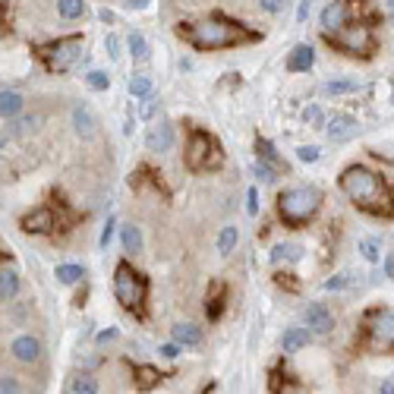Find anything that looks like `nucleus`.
Wrapping results in <instances>:
<instances>
[{"mask_svg": "<svg viewBox=\"0 0 394 394\" xmlns=\"http://www.w3.org/2000/svg\"><path fill=\"white\" fill-rule=\"evenodd\" d=\"M177 35L183 41H190L196 51H221V48H240L249 41H259L262 35L255 29L243 26L237 20H227L221 13H211L199 22H180Z\"/></svg>", "mask_w": 394, "mask_h": 394, "instance_id": "obj_1", "label": "nucleus"}, {"mask_svg": "<svg viewBox=\"0 0 394 394\" xmlns=\"http://www.w3.org/2000/svg\"><path fill=\"white\" fill-rule=\"evenodd\" d=\"M337 186L341 192L356 205L360 211L366 215H375V218H391L394 215V196L388 190V183L379 177L375 171L363 164H350L347 171L337 177Z\"/></svg>", "mask_w": 394, "mask_h": 394, "instance_id": "obj_2", "label": "nucleus"}, {"mask_svg": "<svg viewBox=\"0 0 394 394\" xmlns=\"http://www.w3.org/2000/svg\"><path fill=\"white\" fill-rule=\"evenodd\" d=\"M318 205H322V192L316 186H290L278 196V215L287 227H300L316 218Z\"/></svg>", "mask_w": 394, "mask_h": 394, "instance_id": "obj_3", "label": "nucleus"}, {"mask_svg": "<svg viewBox=\"0 0 394 394\" xmlns=\"http://www.w3.org/2000/svg\"><path fill=\"white\" fill-rule=\"evenodd\" d=\"M146 293H148V278L142 272H136L129 262H120L114 268V297L123 309L142 316V306H146Z\"/></svg>", "mask_w": 394, "mask_h": 394, "instance_id": "obj_4", "label": "nucleus"}, {"mask_svg": "<svg viewBox=\"0 0 394 394\" xmlns=\"http://www.w3.org/2000/svg\"><path fill=\"white\" fill-rule=\"evenodd\" d=\"M325 41L350 57H372L375 51V32L369 22H347L337 32H325Z\"/></svg>", "mask_w": 394, "mask_h": 394, "instance_id": "obj_5", "label": "nucleus"}, {"mask_svg": "<svg viewBox=\"0 0 394 394\" xmlns=\"http://www.w3.org/2000/svg\"><path fill=\"white\" fill-rule=\"evenodd\" d=\"M363 344L372 353H388L394 350V312L379 306L363 316Z\"/></svg>", "mask_w": 394, "mask_h": 394, "instance_id": "obj_6", "label": "nucleus"}, {"mask_svg": "<svg viewBox=\"0 0 394 394\" xmlns=\"http://www.w3.org/2000/svg\"><path fill=\"white\" fill-rule=\"evenodd\" d=\"M221 164H224V152L215 136L205 133V129H192L190 146H186V167L202 174V171H218Z\"/></svg>", "mask_w": 394, "mask_h": 394, "instance_id": "obj_7", "label": "nucleus"}, {"mask_svg": "<svg viewBox=\"0 0 394 394\" xmlns=\"http://www.w3.org/2000/svg\"><path fill=\"white\" fill-rule=\"evenodd\" d=\"M83 48H85V38L83 35H66V38H57V41H48V45L38 48V57L45 60V66L51 73H66L76 66V60L83 57Z\"/></svg>", "mask_w": 394, "mask_h": 394, "instance_id": "obj_8", "label": "nucleus"}, {"mask_svg": "<svg viewBox=\"0 0 394 394\" xmlns=\"http://www.w3.org/2000/svg\"><path fill=\"white\" fill-rule=\"evenodd\" d=\"M353 0H331L328 7L322 10V29L325 32H337V29H344L350 22V16H353Z\"/></svg>", "mask_w": 394, "mask_h": 394, "instance_id": "obj_9", "label": "nucleus"}, {"mask_svg": "<svg viewBox=\"0 0 394 394\" xmlns=\"http://www.w3.org/2000/svg\"><path fill=\"white\" fill-rule=\"evenodd\" d=\"M322 129H325V136H328L331 142H350L356 133H360V123H356L350 114H335V117L325 120Z\"/></svg>", "mask_w": 394, "mask_h": 394, "instance_id": "obj_10", "label": "nucleus"}, {"mask_svg": "<svg viewBox=\"0 0 394 394\" xmlns=\"http://www.w3.org/2000/svg\"><path fill=\"white\" fill-rule=\"evenodd\" d=\"M303 322L312 335H328V331L335 328V312H331L325 303H309L303 312Z\"/></svg>", "mask_w": 394, "mask_h": 394, "instance_id": "obj_11", "label": "nucleus"}, {"mask_svg": "<svg viewBox=\"0 0 394 394\" xmlns=\"http://www.w3.org/2000/svg\"><path fill=\"white\" fill-rule=\"evenodd\" d=\"M54 227H57V218H54V209H48V205H41V209L29 211L22 218V230L26 234H51Z\"/></svg>", "mask_w": 394, "mask_h": 394, "instance_id": "obj_12", "label": "nucleus"}, {"mask_svg": "<svg viewBox=\"0 0 394 394\" xmlns=\"http://www.w3.org/2000/svg\"><path fill=\"white\" fill-rule=\"evenodd\" d=\"M10 353H13V360H20V363H35L41 356V341L32 335H20L13 344H10Z\"/></svg>", "mask_w": 394, "mask_h": 394, "instance_id": "obj_13", "label": "nucleus"}, {"mask_svg": "<svg viewBox=\"0 0 394 394\" xmlns=\"http://www.w3.org/2000/svg\"><path fill=\"white\" fill-rule=\"evenodd\" d=\"M73 127H76V133L83 136V139H92V136L98 133L95 111H92L89 104H76V108H73Z\"/></svg>", "mask_w": 394, "mask_h": 394, "instance_id": "obj_14", "label": "nucleus"}, {"mask_svg": "<svg viewBox=\"0 0 394 394\" xmlns=\"http://www.w3.org/2000/svg\"><path fill=\"white\" fill-rule=\"evenodd\" d=\"M146 146H148V152H167L174 146V127L171 123H155L146 133Z\"/></svg>", "mask_w": 394, "mask_h": 394, "instance_id": "obj_15", "label": "nucleus"}, {"mask_svg": "<svg viewBox=\"0 0 394 394\" xmlns=\"http://www.w3.org/2000/svg\"><path fill=\"white\" fill-rule=\"evenodd\" d=\"M312 64H316V51H312V45H297L290 51V57H287V70L290 73H309Z\"/></svg>", "mask_w": 394, "mask_h": 394, "instance_id": "obj_16", "label": "nucleus"}, {"mask_svg": "<svg viewBox=\"0 0 394 394\" xmlns=\"http://www.w3.org/2000/svg\"><path fill=\"white\" fill-rule=\"evenodd\" d=\"M171 331H174V341H177L180 347H199V344H202V328L192 322H180V325H174Z\"/></svg>", "mask_w": 394, "mask_h": 394, "instance_id": "obj_17", "label": "nucleus"}, {"mask_svg": "<svg viewBox=\"0 0 394 394\" xmlns=\"http://www.w3.org/2000/svg\"><path fill=\"white\" fill-rule=\"evenodd\" d=\"M309 341H312L309 328H287L284 337H281V347H284V353H297V350L309 347Z\"/></svg>", "mask_w": 394, "mask_h": 394, "instance_id": "obj_18", "label": "nucleus"}, {"mask_svg": "<svg viewBox=\"0 0 394 394\" xmlns=\"http://www.w3.org/2000/svg\"><path fill=\"white\" fill-rule=\"evenodd\" d=\"M224 300H227V287H224V284H215V287H211V293L205 297V316H209L211 322H215V318H221Z\"/></svg>", "mask_w": 394, "mask_h": 394, "instance_id": "obj_19", "label": "nucleus"}, {"mask_svg": "<svg viewBox=\"0 0 394 394\" xmlns=\"http://www.w3.org/2000/svg\"><path fill=\"white\" fill-rule=\"evenodd\" d=\"M22 95L20 92H13V89H3L0 92V114H3V120H13L16 114L22 111Z\"/></svg>", "mask_w": 394, "mask_h": 394, "instance_id": "obj_20", "label": "nucleus"}, {"mask_svg": "<svg viewBox=\"0 0 394 394\" xmlns=\"http://www.w3.org/2000/svg\"><path fill=\"white\" fill-rule=\"evenodd\" d=\"M120 243H123V253L129 255H139L142 253V230L136 227V224H127V227H120Z\"/></svg>", "mask_w": 394, "mask_h": 394, "instance_id": "obj_21", "label": "nucleus"}, {"mask_svg": "<svg viewBox=\"0 0 394 394\" xmlns=\"http://www.w3.org/2000/svg\"><path fill=\"white\" fill-rule=\"evenodd\" d=\"M300 259H303V246H300V243H278V246L272 249L274 265H281V262H300Z\"/></svg>", "mask_w": 394, "mask_h": 394, "instance_id": "obj_22", "label": "nucleus"}, {"mask_svg": "<svg viewBox=\"0 0 394 394\" xmlns=\"http://www.w3.org/2000/svg\"><path fill=\"white\" fill-rule=\"evenodd\" d=\"M16 293H20V274H16L13 268H3V272H0V297H3V303H7V300H13Z\"/></svg>", "mask_w": 394, "mask_h": 394, "instance_id": "obj_23", "label": "nucleus"}, {"mask_svg": "<svg viewBox=\"0 0 394 394\" xmlns=\"http://www.w3.org/2000/svg\"><path fill=\"white\" fill-rule=\"evenodd\" d=\"M255 155H259V158H262V161H268V164H274V167H278V171H281V174H284V171H287V164H284V158H281V155H278V152H274V146H272V142H268V139H255Z\"/></svg>", "mask_w": 394, "mask_h": 394, "instance_id": "obj_24", "label": "nucleus"}, {"mask_svg": "<svg viewBox=\"0 0 394 394\" xmlns=\"http://www.w3.org/2000/svg\"><path fill=\"white\" fill-rule=\"evenodd\" d=\"M363 83L360 79H331V83L322 85L325 95H350V92H360Z\"/></svg>", "mask_w": 394, "mask_h": 394, "instance_id": "obj_25", "label": "nucleus"}, {"mask_svg": "<svg viewBox=\"0 0 394 394\" xmlns=\"http://www.w3.org/2000/svg\"><path fill=\"white\" fill-rule=\"evenodd\" d=\"M133 375H136V385H139L142 391H148V388H155L161 379H164V375H161L155 366H136V369H133Z\"/></svg>", "mask_w": 394, "mask_h": 394, "instance_id": "obj_26", "label": "nucleus"}, {"mask_svg": "<svg viewBox=\"0 0 394 394\" xmlns=\"http://www.w3.org/2000/svg\"><path fill=\"white\" fill-rule=\"evenodd\" d=\"M237 240H240V230H237L234 224H230V227H224L221 237H218V253L230 255V253H234V246H237Z\"/></svg>", "mask_w": 394, "mask_h": 394, "instance_id": "obj_27", "label": "nucleus"}, {"mask_svg": "<svg viewBox=\"0 0 394 394\" xmlns=\"http://www.w3.org/2000/svg\"><path fill=\"white\" fill-rule=\"evenodd\" d=\"M127 48H129V54H133L136 60H148V41H146V35L142 32H129Z\"/></svg>", "mask_w": 394, "mask_h": 394, "instance_id": "obj_28", "label": "nucleus"}, {"mask_svg": "<svg viewBox=\"0 0 394 394\" xmlns=\"http://www.w3.org/2000/svg\"><path fill=\"white\" fill-rule=\"evenodd\" d=\"M70 394H98V381L92 379V375H73Z\"/></svg>", "mask_w": 394, "mask_h": 394, "instance_id": "obj_29", "label": "nucleus"}, {"mask_svg": "<svg viewBox=\"0 0 394 394\" xmlns=\"http://www.w3.org/2000/svg\"><path fill=\"white\" fill-rule=\"evenodd\" d=\"M57 13L64 20H79L85 13V0H57Z\"/></svg>", "mask_w": 394, "mask_h": 394, "instance_id": "obj_30", "label": "nucleus"}, {"mask_svg": "<svg viewBox=\"0 0 394 394\" xmlns=\"http://www.w3.org/2000/svg\"><path fill=\"white\" fill-rule=\"evenodd\" d=\"M57 281L60 284H76V281L85 278V268L83 265H57Z\"/></svg>", "mask_w": 394, "mask_h": 394, "instance_id": "obj_31", "label": "nucleus"}, {"mask_svg": "<svg viewBox=\"0 0 394 394\" xmlns=\"http://www.w3.org/2000/svg\"><path fill=\"white\" fill-rule=\"evenodd\" d=\"M152 79H148V76H142V73H139V76H133V79H129V95H133V98H148V95H152Z\"/></svg>", "mask_w": 394, "mask_h": 394, "instance_id": "obj_32", "label": "nucleus"}, {"mask_svg": "<svg viewBox=\"0 0 394 394\" xmlns=\"http://www.w3.org/2000/svg\"><path fill=\"white\" fill-rule=\"evenodd\" d=\"M255 177L262 180V183H274V180L281 177V171L274 164H268V161H262V158H255Z\"/></svg>", "mask_w": 394, "mask_h": 394, "instance_id": "obj_33", "label": "nucleus"}, {"mask_svg": "<svg viewBox=\"0 0 394 394\" xmlns=\"http://www.w3.org/2000/svg\"><path fill=\"white\" fill-rule=\"evenodd\" d=\"M85 83H89V89H95V92H108L111 76H108L104 70H92L89 76H85Z\"/></svg>", "mask_w": 394, "mask_h": 394, "instance_id": "obj_34", "label": "nucleus"}, {"mask_svg": "<svg viewBox=\"0 0 394 394\" xmlns=\"http://www.w3.org/2000/svg\"><path fill=\"white\" fill-rule=\"evenodd\" d=\"M297 158L303 161V164H316V161L322 158V148H318V146H300L297 148Z\"/></svg>", "mask_w": 394, "mask_h": 394, "instance_id": "obj_35", "label": "nucleus"}, {"mask_svg": "<svg viewBox=\"0 0 394 394\" xmlns=\"http://www.w3.org/2000/svg\"><path fill=\"white\" fill-rule=\"evenodd\" d=\"M303 120L309 123V127H318V129H322V127H325V114H322V108H318V104H309V108L303 111Z\"/></svg>", "mask_w": 394, "mask_h": 394, "instance_id": "obj_36", "label": "nucleus"}, {"mask_svg": "<svg viewBox=\"0 0 394 394\" xmlns=\"http://www.w3.org/2000/svg\"><path fill=\"white\" fill-rule=\"evenodd\" d=\"M360 253L366 262H379V240H360Z\"/></svg>", "mask_w": 394, "mask_h": 394, "instance_id": "obj_37", "label": "nucleus"}, {"mask_svg": "<svg viewBox=\"0 0 394 394\" xmlns=\"http://www.w3.org/2000/svg\"><path fill=\"white\" fill-rule=\"evenodd\" d=\"M104 51H108V57H111V60H120V54H123V51H120V38H117L114 32H111L108 38H104Z\"/></svg>", "mask_w": 394, "mask_h": 394, "instance_id": "obj_38", "label": "nucleus"}, {"mask_svg": "<svg viewBox=\"0 0 394 394\" xmlns=\"http://www.w3.org/2000/svg\"><path fill=\"white\" fill-rule=\"evenodd\" d=\"M114 227H117V221H114V218H108V224L101 227V240H98V246H101V249L111 246V240H114Z\"/></svg>", "mask_w": 394, "mask_h": 394, "instance_id": "obj_39", "label": "nucleus"}, {"mask_svg": "<svg viewBox=\"0 0 394 394\" xmlns=\"http://www.w3.org/2000/svg\"><path fill=\"white\" fill-rule=\"evenodd\" d=\"M246 211L249 215H259V190L255 186H249V192H246Z\"/></svg>", "mask_w": 394, "mask_h": 394, "instance_id": "obj_40", "label": "nucleus"}, {"mask_svg": "<svg viewBox=\"0 0 394 394\" xmlns=\"http://www.w3.org/2000/svg\"><path fill=\"white\" fill-rule=\"evenodd\" d=\"M158 353L164 356V360H177L180 356V344L174 341V344H164V347H158Z\"/></svg>", "mask_w": 394, "mask_h": 394, "instance_id": "obj_41", "label": "nucleus"}, {"mask_svg": "<svg viewBox=\"0 0 394 394\" xmlns=\"http://www.w3.org/2000/svg\"><path fill=\"white\" fill-rule=\"evenodd\" d=\"M341 287H347V274H335L331 281H325V290H341Z\"/></svg>", "mask_w": 394, "mask_h": 394, "instance_id": "obj_42", "label": "nucleus"}, {"mask_svg": "<svg viewBox=\"0 0 394 394\" xmlns=\"http://www.w3.org/2000/svg\"><path fill=\"white\" fill-rule=\"evenodd\" d=\"M259 7L265 10V13H281V10H284V0H259Z\"/></svg>", "mask_w": 394, "mask_h": 394, "instance_id": "obj_43", "label": "nucleus"}, {"mask_svg": "<svg viewBox=\"0 0 394 394\" xmlns=\"http://www.w3.org/2000/svg\"><path fill=\"white\" fill-rule=\"evenodd\" d=\"M142 101H146V104H142V117H152V114H155V104H158V95L152 92V95L142 98Z\"/></svg>", "mask_w": 394, "mask_h": 394, "instance_id": "obj_44", "label": "nucleus"}, {"mask_svg": "<svg viewBox=\"0 0 394 394\" xmlns=\"http://www.w3.org/2000/svg\"><path fill=\"white\" fill-rule=\"evenodd\" d=\"M312 10V0H300V10H297V22H306V16H309Z\"/></svg>", "mask_w": 394, "mask_h": 394, "instance_id": "obj_45", "label": "nucleus"}, {"mask_svg": "<svg viewBox=\"0 0 394 394\" xmlns=\"http://www.w3.org/2000/svg\"><path fill=\"white\" fill-rule=\"evenodd\" d=\"M278 284L287 287V290H297V281H293V274H278Z\"/></svg>", "mask_w": 394, "mask_h": 394, "instance_id": "obj_46", "label": "nucleus"}, {"mask_svg": "<svg viewBox=\"0 0 394 394\" xmlns=\"http://www.w3.org/2000/svg\"><path fill=\"white\" fill-rule=\"evenodd\" d=\"M379 394H394V375H388L385 381H381V388H379Z\"/></svg>", "mask_w": 394, "mask_h": 394, "instance_id": "obj_47", "label": "nucleus"}, {"mask_svg": "<svg viewBox=\"0 0 394 394\" xmlns=\"http://www.w3.org/2000/svg\"><path fill=\"white\" fill-rule=\"evenodd\" d=\"M148 3H152V0H127V7H129V10H146Z\"/></svg>", "mask_w": 394, "mask_h": 394, "instance_id": "obj_48", "label": "nucleus"}, {"mask_svg": "<svg viewBox=\"0 0 394 394\" xmlns=\"http://www.w3.org/2000/svg\"><path fill=\"white\" fill-rule=\"evenodd\" d=\"M114 337H117V328H108V331H101V335H98V341H114Z\"/></svg>", "mask_w": 394, "mask_h": 394, "instance_id": "obj_49", "label": "nucleus"}, {"mask_svg": "<svg viewBox=\"0 0 394 394\" xmlns=\"http://www.w3.org/2000/svg\"><path fill=\"white\" fill-rule=\"evenodd\" d=\"M98 16H101V22H114V20H117V16L111 13V10H101V13H98Z\"/></svg>", "mask_w": 394, "mask_h": 394, "instance_id": "obj_50", "label": "nucleus"}, {"mask_svg": "<svg viewBox=\"0 0 394 394\" xmlns=\"http://www.w3.org/2000/svg\"><path fill=\"white\" fill-rule=\"evenodd\" d=\"M385 7H388V16L394 20V0H385Z\"/></svg>", "mask_w": 394, "mask_h": 394, "instance_id": "obj_51", "label": "nucleus"}, {"mask_svg": "<svg viewBox=\"0 0 394 394\" xmlns=\"http://www.w3.org/2000/svg\"><path fill=\"white\" fill-rule=\"evenodd\" d=\"M202 394H218V391H215V388H209V391H202Z\"/></svg>", "mask_w": 394, "mask_h": 394, "instance_id": "obj_52", "label": "nucleus"}, {"mask_svg": "<svg viewBox=\"0 0 394 394\" xmlns=\"http://www.w3.org/2000/svg\"><path fill=\"white\" fill-rule=\"evenodd\" d=\"M0 394H20V391H0Z\"/></svg>", "mask_w": 394, "mask_h": 394, "instance_id": "obj_53", "label": "nucleus"}, {"mask_svg": "<svg viewBox=\"0 0 394 394\" xmlns=\"http://www.w3.org/2000/svg\"><path fill=\"white\" fill-rule=\"evenodd\" d=\"M391 104H394V92H391Z\"/></svg>", "mask_w": 394, "mask_h": 394, "instance_id": "obj_54", "label": "nucleus"}]
</instances>
